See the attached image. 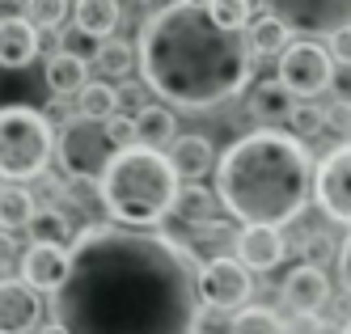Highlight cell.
I'll use <instances>...</instances> for the list:
<instances>
[{
  "mask_svg": "<svg viewBox=\"0 0 351 334\" xmlns=\"http://www.w3.org/2000/svg\"><path fill=\"white\" fill-rule=\"evenodd\" d=\"M68 259V284L56 292L68 334H195L204 318L199 259L165 233L85 224Z\"/></svg>",
  "mask_w": 351,
  "mask_h": 334,
  "instance_id": "1",
  "label": "cell"
},
{
  "mask_svg": "<svg viewBox=\"0 0 351 334\" xmlns=\"http://www.w3.org/2000/svg\"><path fill=\"white\" fill-rule=\"evenodd\" d=\"M313 199L335 224L351 228V140L335 144L313 169Z\"/></svg>",
  "mask_w": 351,
  "mask_h": 334,
  "instance_id": "9",
  "label": "cell"
},
{
  "mask_svg": "<svg viewBox=\"0 0 351 334\" xmlns=\"http://www.w3.org/2000/svg\"><path fill=\"white\" fill-rule=\"evenodd\" d=\"M21 263V246L13 233H0V271H13Z\"/></svg>",
  "mask_w": 351,
  "mask_h": 334,
  "instance_id": "35",
  "label": "cell"
},
{
  "mask_svg": "<svg viewBox=\"0 0 351 334\" xmlns=\"http://www.w3.org/2000/svg\"><path fill=\"white\" fill-rule=\"evenodd\" d=\"M89 60L85 56H72V51H56L51 60H47V89L56 97H77L85 85H89Z\"/></svg>",
  "mask_w": 351,
  "mask_h": 334,
  "instance_id": "19",
  "label": "cell"
},
{
  "mask_svg": "<svg viewBox=\"0 0 351 334\" xmlns=\"http://www.w3.org/2000/svg\"><path fill=\"white\" fill-rule=\"evenodd\" d=\"M56 161L64 169V182H102L106 165L114 161V144L106 140L102 123L77 115L56 127Z\"/></svg>",
  "mask_w": 351,
  "mask_h": 334,
  "instance_id": "6",
  "label": "cell"
},
{
  "mask_svg": "<svg viewBox=\"0 0 351 334\" xmlns=\"http://www.w3.org/2000/svg\"><path fill=\"white\" fill-rule=\"evenodd\" d=\"M250 296H254V275L237 263V254H220L199 267V300L208 313L237 318Z\"/></svg>",
  "mask_w": 351,
  "mask_h": 334,
  "instance_id": "7",
  "label": "cell"
},
{
  "mask_svg": "<svg viewBox=\"0 0 351 334\" xmlns=\"http://www.w3.org/2000/svg\"><path fill=\"white\" fill-rule=\"evenodd\" d=\"M288 254V241L280 228H237V263L254 271H275Z\"/></svg>",
  "mask_w": 351,
  "mask_h": 334,
  "instance_id": "13",
  "label": "cell"
},
{
  "mask_svg": "<svg viewBox=\"0 0 351 334\" xmlns=\"http://www.w3.org/2000/svg\"><path fill=\"white\" fill-rule=\"evenodd\" d=\"M68 271H72V259H68V250H60V246H26L21 250V263H17V279L26 288H34L38 296L43 292H60L64 284H68Z\"/></svg>",
  "mask_w": 351,
  "mask_h": 334,
  "instance_id": "10",
  "label": "cell"
},
{
  "mask_svg": "<svg viewBox=\"0 0 351 334\" xmlns=\"http://www.w3.org/2000/svg\"><path fill=\"white\" fill-rule=\"evenodd\" d=\"M292 136L300 140V144H309V140H317L322 132H326V123H330V115H326L317 102H296V110H292Z\"/></svg>",
  "mask_w": 351,
  "mask_h": 334,
  "instance_id": "30",
  "label": "cell"
},
{
  "mask_svg": "<svg viewBox=\"0 0 351 334\" xmlns=\"http://www.w3.org/2000/svg\"><path fill=\"white\" fill-rule=\"evenodd\" d=\"M280 17L292 25V30H296V25H300V30H317V34H330V30H339V17H343V5H339V0H313V5H309V0H288V5L280 9Z\"/></svg>",
  "mask_w": 351,
  "mask_h": 334,
  "instance_id": "20",
  "label": "cell"
},
{
  "mask_svg": "<svg viewBox=\"0 0 351 334\" xmlns=\"http://www.w3.org/2000/svg\"><path fill=\"white\" fill-rule=\"evenodd\" d=\"M89 68H97V81H106V85L110 81H132V72L140 68V56H136L132 43L110 38L89 56Z\"/></svg>",
  "mask_w": 351,
  "mask_h": 334,
  "instance_id": "22",
  "label": "cell"
},
{
  "mask_svg": "<svg viewBox=\"0 0 351 334\" xmlns=\"http://www.w3.org/2000/svg\"><path fill=\"white\" fill-rule=\"evenodd\" d=\"M292 110H296V97L280 81H258L254 93H250V115L258 119V127H280L292 119Z\"/></svg>",
  "mask_w": 351,
  "mask_h": 334,
  "instance_id": "21",
  "label": "cell"
},
{
  "mask_svg": "<svg viewBox=\"0 0 351 334\" xmlns=\"http://www.w3.org/2000/svg\"><path fill=\"white\" fill-rule=\"evenodd\" d=\"M330 81H335V60L326 56L322 43L300 38L280 56V85L292 97H317L330 89Z\"/></svg>",
  "mask_w": 351,
  "mask_h": 334,
  "instance_id": "8",
  "label": "cell"
},
{
  "mask_svg": "<svg viewBox=\"0 0 351 334\" xmlns=\"http://www.w3.org/2000/svg\"><path fill=\"white\" fill-rule=\"evenodd\" d=\"M343 334H351V318H347V326H343Z\"/></svg>",
  "mask_w": 351,
  "mask_h": 334,
  "instance_id": "38",
  "label": "cell"
},
{
  "mask_svg": "<svg viewBox=\"0 0 351 334\" xmlns=\"http://www.w3.org/2000/svg\"><path fill=\"white\" fill-rule=\"evenodd\" d=\"M245 47H250V56H284L292 47V25L280 13L258 9V17L250 21V30H245Z\"/></svg>",
  "mask_w": 351,
  "mask_h": 334,
  "instance_id": "18",
  "label": "cell"
},
{
  "mask_svg": "<svg viewBox=\"0 0 351 334\" xmlns=\"http://www.w3.org/2000/svg\"><path fill=\"white\" fill-rule=\"evenodd\" d=\"M21 17H26L34 30H60V25L72 17L68 0H26L21 5Z\"/></svg>",
  "mask_w": 351,
  "mask_h": 334,
  "instance_id": "29",
  "label": "cell"
},
{
  "mask_svg": "<svg viewBox=\"0 0 351 334\" xmlns=\"http://www.w3.org/2000/svg\"><path fill=\"white\" fill-rule=\"evenodd\" d=\"M102 127H106V140L114 144V152L136 148V119H132V115H123V110H119V115H114L110 123H102Z\"/></svg>",
  "mask_w": 351,
  "mask_h": 334,
  "instance_id": "31",
  "label": "cell"
},
{
  "mask_svg": "<svg viewBox=\"0 0 351 334\" xmlns=\"http://www.w3.org/2000/svg\"><path fill=\"white\" fill-rule=\"evenodd\" d=\"M220 199L216 191H208L204 182H182L178 187V203H173V216H178L182 224H195V228H216L224 224L220 220Z\"/></svg>",
  "mask_w": 351,
  "mask_h": 334,
  "instance_id": "17",
  "label": "cell"
},
{
  "mask_svg": "<svg viewBox=\"0 0 351 334\" xmlns=\"http://www.w3.org/2000/svg\"><path fill=\"white\" fill-rule=\"evenodd\" d=\"M30 237H34V246L72 250V246H77V228H72L64 208H38V216L30 220Z\"/></svg>",
  "mask_w": 351,
  "mask_h": 334,
  "instance_id": "25",
  "label": "cell"
},
{
  "mask_svg": "<svg viewBox=\"0 0 351 334\" xmlns=\"http://www.w3.org/2000/svg\"><path fill=\"white\" fill-rule=\"evenodd\" d=\"M280 300L296 313H322V305L330 300V275H326L317 263H296L284 284H280Z\"/></svg>",
  "mask_w": 351,
  "mask_h": 334,
  "instance_id": "11",
  "label": "cell"
},
{
  "mask_svg": "<svg viewBox=\"0 0 351 334\" xmlns=\"http://www.w3.org/2000/svg\"><path fill=\"white\" fill-rule=\"evenodd\" d=\"M309 144L280 127H254L216 161V199L241 228H284L313 195Z\"/></svg>",
  "mask_w": 351,
  "mask_h": 334,
  "instance_id": "3",
  "label": "cell"
},
{
  "mask_svg": "<svg viewBox=\"0 0 351 334\" xmlns=\"http://www.w3.org/2000/svg\"><path fill=\"white\" fill-rule=\"evenodd\" d=\"M347 110H351V97H347Z\"/></svg>",
  "mask_w": 351,
  "mask_h": 334,
  "instance_id": "39",
  "label": "cell"
},
{
  "mask_svg": "<svg viewBox=\"0 0 351 334\" xmlns=\"http://www.w3.org/2000/svg\"><path fill=\"white\" fill-rule=\"evenodd\" d=\"M326 56H330L335 64H347L351 68V21H343L339 25V30H330V34H326Z\"/></svg>",
  "mask_w": 351,
  "mask_h": 334,
  "instance_id": "32",
  "label": "cell"
},
{
  "mask_svg": "<svg viewBox=\"0 0 351 334\" xmlns=\"http://www.w3.org/2000/svg\"><path fill=\"white\" fill-rule=\"evenodd\" d=\"M119 106H128V115H132V119H136L144 106H153V102H148V85L123 81V85H119Z\"/></svg>",
  "mask_w": 351,
  "mask_h": 334,
  "instance_id": "33",
  "label": "cell"
},
{
  "mask_svg": "<svg viewBox=\"0 0 351 334\" xmlns=\"http://www.w3.org/2000/svg\"><path fill=\"white\" fill-rule=\"evenodd\" d=\"M38 216V199L26 187H5L0 182V233H21Z\"/></svg>",
  "mask_w": 351,
  "mask_h": 334,
  "instance_id": "24",
  "label": "cell"
},
{
  "mask_svg": "<svg viewBox=\"0 0 351 334\" xmlns=\"http://www.w3.org/2000/svg\"><path fill=\"white\" fill-rule=\"evenodd\" d=\"M140 76L148 93L169 110H216L250 85V47L245 34H224L212 25L208 5L173 0L148 13L140 25Z\"/></svg>",
  "mask_w": 351,
  "mask_h": 334,
  "instance_id": "2",
  "label": "cell"
},
{
  "mask_svg": "<svg viewBox=\"0 0 351 334\" xmlns=\"http://www.w3.org/2000/svg\"><path fill=\"white\" fill-rule=\"evenodd\" d=\"M165 157H169L173 174H178V182H204L208 174H216V161H220L208 136H178Z\"/></svg>",
  "mask_w": 351,
  "mask_h": 334,
  "instance_id": "15",
  "label": "cell"
},
{
  "mask_svg": "<svg viewBox=\"0 0 351 334\" xmlns=\"http://www.w3.org/2000/svg\"><path fill=\"white\" fill-rule=\"evenodd\" d=\"M38 43L43 30H34L21 13L0 17V68H30L38 56Z\"/></svg>",
  "mask_w": 351,
  "mask_h": 334,
  "instance_id": "14",
  "label": "cell"
},
{
  "mask_svg": "<svg viewBox=\"0 0 351 334\" xmlns=\"http://www.w3.org/2000/svg\"><path fill=\"white\" fill-rule=\"evenodd\" d=\"M178 187L182 182L165 152L140 148V144L114 152V161L106 165L102 182H97L110 224L132 228V233H148L153 224H161L178 203Z\"/></svg>",
  "mask_w": 351,
  "mask_h": 334,
  "instance_id": "4",
  "label": "cell"
},
{
  "mask_svg": "<svg viewBox=\"0 0 351 334\" xmlns=\"http://www.w3.org/2000/svg\"><path fill=\"white\" fill-rule=\"evenodd\" d=\"M288 334H326V322H322V313H296L288 322Z\"/></svg>",
  "mask_w": 351,
  "mask_h": 334,
  "instance_id": "34",
  "label": "cell"
},
{
  "mask_svg": "<svg viewBox=\"0 0 351 334\" xmlns=\"http://www.w3.org/2000/svg\"><path fill=\"white\" fill-rule=\"evenodd\" d=\"M38 334H68L60 322H47V326H38Z\"/></svg>",
  "mask_w": 351,
  "mask_h": 334,
  "instance_id": "37",
  "label": "cell"
},
{
  "mask_svg": "<svg viewBox=\"0 0 351 334\" xmlns=\"http://www.w3.org/2000/svg\"><path fill=\"white\" fill-rule=\"evenodd\" d=\"M339 279H343V288L351 292V233H347L343 246H339Z\"/></svg>",
  "mask_w": 351,
  "mask_h": 334,
  "instance_id": "36",
  "label": "cell"
},
{
  "mask_svg": "<svg viewBox=\"0 0 351 334\" xmlns=\"http://www.w3.org/2000/svg\"><path fill=\"white\" fill-rule=\"evenodd\" d=\"M43 296L21 279H0V334H38Z\"/></svg>",
  "mask_w": 351,
  "mask_h": 334,
  "instance_id": "12",
  "label": "cell"
},
{
  "mask_svg": "<svg viewBox=\"0 0 351 334\" xmlns=\"http://www.w3.org/2000/svg\"><path fill=\"white\" fill-rule=\"evenodd\" d=\"M119 21H123L119 0H77V5H72V25L97 47L110 43V34L119 30Z\"/></svg>",
  "mask_w": 351,
  "mask_h": 334,
  "instance_id": "16",
  "label": "cell"
},
{
  "mask_svg": "<svg viewBox=\"0 0 351 334\" xmlns=\"http://www.w3.org/2000/svg\"><path fill=\"white\" fill-rule=\"evenodd\" d=\"M77 115L89 119V123H110L119 115V89L106 85V81H89L77 93Z\"/></svg>",
  "mask_w": 351,
  "mask_h": 334,
  "instance_id": "26",
  "label": "cell"
},
{
  "mask_svg": "<svg viewBox=\"0 0 351 334\" xmlns=\"http://www.w3.org/2000/svg\"><path fill=\"white\" fill-rule=\"evenodd\" d=\"M56 161V127L34 106H0V182L21 187Z\"/></svg>",
  "mask_w": 351,
  "mask_h": 334,
  "instance_id": "5",
  "label": "cell"
},
{
  "mask_svg": "<svg viewBox=\"0 0 351 334\" xmlns=\"http://www.w3.org/2000/svg\"><path fill=\"white\" fill-rule=\"evenodd\" d=\"M229 334H288V322L275 309H267V305H245L229 322Z\"/></svg>",
  "mask_w": 351,
  "mask_h": 334,
  "instance_id": "28",
  "label": "cell"
},
{
  "mask_svg": "<svg viewBox=\"0 0 351 334\" xmlns=\"http://www.w3.org/2000/svg\"><path fill=\"white\" fill-rule=\"evenodd\" d=\"M258 9L263 5H250V0H208V17L224 34H245L250 21L258 17Z\"/></svg>",
  "mask_w": 351,
  "mask_h": 334,
  "instance_id": "27",
  "label": "cell"
},
{
  "mask_svg": "<svg viewBox=\"0 0 351 334\" xmlns=\"http://www.w3.org/2000/svg\"><path fill=\"white\" fill-rule=\"evenodd\" d=\"M178 140V119H173L169 106H161V102H153V106H144L136 115V144L140 148H153L161 152L165 144Z\"/></svg>",
  "mask_w": 351,
  "mask_h": 334,
  "instance_id": "23",
  "label": "cell"
}]
</instances>
